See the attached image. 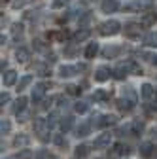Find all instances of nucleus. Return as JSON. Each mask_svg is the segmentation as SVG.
I'll use <instances>...</instances> for the list:
<instances>
[{
    "label": "nucleus",
    "mask_w": 157,
    "mask_h": 159,
    "mask_svg": "<svg viewBox=\"0 0 157 159\" xmlns=\"http://www.w3.org/2000/svg\"><path fill=\"white\" fill-rule=\"evenodd\" d=\"M10 101H11L10 93H8V91H2V95H0V104H2V106H6V104H8Z\"/></svg>",
    "instance_id": "41"
},
{
    "label": "nucleus",
    "mask_w": 157,
    "mask_h": 159,
    "mask_svg": "<svg viewBox=\"0 0 157 159\" xmlns=\"http://www.w3.org/2000/svg\"><path fill=\"white\" fill-rule=\"evenodd\" d=\"M51 84H36L34 89H32V95H30V101L34 104H40L44 101V95H46V89H49Z\"/></svg>",
    "instance_id": "3"
},
{
    "label": "nucleus",
    "mask_w": 157,
    "mask_h": 159,
    "mask_svg": "<svg viewBox=\"0 0 157 159\" xmlns=\"http://www.w3.org/2000/svg\"><path fill=\"white\" fill-rule=\"evenodd\" d=\"M15 82H17V72H15V70H6V72L2 74V84H4L6 87H11Z\"/></svg>",
    "instance_id": "15"
},
{
    "label": "nucleus",
    "mask_w": 157,
    "mask_h": 159,
    "mask_svg": "<svg viewBox=\"0 0 157 159\" xmlns=\"http://www.w3.org/2000/svg\"><path fill=\"white\" fill-rule=\"evenodd\" d=\"M51 102H53V98H49V101H44V104H42L40 108H42V110H47V108L51 106Z\"/></svg>",
    "instance_id": "46"
},
{
    "label": "nucleus",
    "mask_w": 157,
    "mask_h": 159,
    "mask_svg": "<svg viewBox=\"0 0 157 159\" xmlns=\"http://www.w3.org/2000/svg\"><path fill=\"white\" fill-rule=\"evenodd\" d=\"M51 140H53L57 146H65V144H66V140H65V136H63V134H53Z\"/></svg>",
    "instance_id": "39"
},
{
    "label": "nucleus",
    "mask_w": 157,
    "mask_h": 159,
    "mask_svg": "<svg viewBox=\"0 0 157 159\" xmlns=\"http://www.w3.org/2000/svg\"><path fill=\"white\" fill-rule=\"evenodd\" d=\"M151 63H153V65H157V55H153V59H151Z\"/></svg>",
    "instance_id": "48"
},
{
    "label": "nucleus",
    "mask_w": 157,
    "mask_h": 159,
    "mask_svg": "<svg viewBox=\"0 0 157 159\" xmlns=\"http://www.w3.org/2000/svg\"><path fill=\"white\" fill-rule=\"evenodd\" d=\"M140 95H142L144 101H151V98H153L157 93H155V87H153L151 84H142V87H140Z\"/></svg>",
    "instance_id": "12"
},
{
    "label": "nucleus",
    "mask_w": 157,
    "mask_h": 159,
    "mask_svg": "<svg viewBox=\"0 0 157 159\" xmlns=\"http://www.w3.org/2000/svg\"><path fill=\"white\" fill-rule=\"evenodd\" d=\"M91 123H80L76 129H74V136H78V138H85L87 134H91Z\"/></svg>",
    "instance_id": "13"
},
{
    "label": "nucleus",
    "mask_w": 157,
    "mask_h": 159,
    "mask_svg": "<svg viewBox=\"0 0 157 159\" xmlns=\"http://www.w3.org/2000/svg\"><path fill=\"white\" fill-rule=\"evenodd\" d=\"M127 74H129V72H127L125 65H123V63H119V65H117V66L114 68V74H112V76H114L115 80H123V78H125Z\"/></svg>",
    "instance_id": "30"
},
{
    "label": "nucleus",
    "mask_w": 157,
    "mask_h": 159,
    "mask_svg": "<svg viewBox=\"0 0 157 159\" xmlns=\"http://www.w3.org/2000/svg\"><path fill=\"white\" fill-rule=\"evenodd\" d=\"M142 44L148 46V48H157V32H148L142 38Z\"/></svg>",
    "instance_id": "21"
},
{
    "label": "nucleus",
    "mask_w": 157,
    "mask_h": 159,
    "mask_svg": "<svg viewBox=\"0 0 157 159\" xmlns=\"http://www.w3.org/2000/svg\"><path fill=\"white\" fill-rule=\"evenodd\" d=\"M127 153V146L123 142H115L108 148V157L110 159H115V157H119V155H125Z\"/></svg>",
    "instance_id": "6"
},
{
    "label": "nucleus",
    "mask_w": 157,
    "mask_h": 159,
    "mask_svg": "<svg viewBox=\"0 0 157 159\" xmlns=\"http://www.w3.org/2000/svg\"><path fill=\"white\" fill-rule=\"evenodd\" d=\"M11 32H13V36H21V34H23V25H21V23H13Z\"/></svg>",
    "instance_id": "40"
},
{
    "label": "nucleus",
    "mask_w": 157,
    "mask_h": 159,
    "mask_svg": "<svg viewBox=\"0 0 157 159\" xmlns=\"http://www.w3.org/2000/svg\"><path fill=\"white\" fill-rule=\"evenodd\" d=\"M110 142H112V134H110V133H102V134L95 140L93 146H95L96 150H104V148H110Z\"/></svg>",
    "instance_id": "8"
},
{
    "label": "nucleus",
    "mask_w": 157,
    "mask_h": 159,
    "mask_svg": "<svg viewBox=\"0 0 157 159\" xmlns=\"http://www.w3.org/2000/svg\"><path fill=\"white\" fill-rule=\"evenodd\" d=\"M146 8H148V4L142 2V0H134V2H129V4L123 6L125 11H142V10H146Z\"/></svg>",
    "instance_id": "14"
},
{
    "label": "nucleus",
    "mask_w": 157,
    "mask_h": 159,
    "mask_svg": "<svg viewBox=\"0 0 157 159\" xmlns=\"http://www.w3.org/2000/svg\"><path fill=\"white\" fill-rule=\"evenodd\" d=\"M89 34H91L89 29H82V30H78V32L72 34V42H74V44H80V42H83V40L89 38Z\"/></svg>",
    "instance_id": "19"
},
{
    "label": "nucleus",
    "mask_w": 157,
    "mask_h": 159,
    "mask_svg": "<svg viewBox=\"0 0 157 159\" xmlns=\"http://www.w3.org/2000/svg\"><path fill=\"white\" fill-rule=\"evenodd\" d=\"M123 65H125V68H127V72H129V74H142V68H140V65L136 63L134 59H129V61H125Z\"/></svg>",
    "instance_id": "18"
},
{
    "label": "nucleus",
    "mask_w": 157,
    "mask_h": 159,
    "mask_svg": "<svg viewBox=\"0 0 157 159\" xmlns=\"http://www.w3.org/2000/svg\"><path fill=\"white\" fill-rule=\"evenodd\" d=\"M134 106H136V101H132V98H127V97H121L119 101H117V108H119L121 112H131Z\"/></svg>",
    "instance_id": "11"
},
{
    "label": "nucleus",
    "mask_w": 157,
    "mask_h": 159,
    "mask_svg": "<svg viewBox=\"0 0 157 159\" xmlns=\"http://www.w3.org/2000/svg\"><path fill=\"white\" fill-rule=\"evenodd\" d=\"M96 121H93L91 125H95L96 129H104V127H110V125H115L117 123V117L115 116H93Z\"/></svg>",
    "instance_id": "4"
},
{
    "label": "nucleus",
    "mask_w": 157,
    "mask_h": 159,
    "mask_svg": "<svg viewBox=\"0 0 157 159\" xmlns=\"http://www.w3.org/2000/svg\"><path fill=\"white\" fill-rule=\"evenodd\" d=\"M68 4V0H53L51 2V8L53 10H61V8H65Z\"/></svg>",
    "instance_id": "38"
},
{
    "label": "nucleus",
    "mask_w": 157,
    "mask_h": 159,
    "mask_svg": "<svg viewBox=\"0 0 157 159\" xmlns=\"http://www.w3.org/2000/svg\"><path fill=\"white\" fill-rule=\"evenodd\" d=\"M142 23H134V21H131V23H127L125 25V34L129 36V38H136V40H140V32H142Z\"/></svg>",
    "instance_id": "5"
},
{
    "label": "nucleus",
    "mask_w": 157,
    "mask_h": 159,
    "mask_svg": "<svg viewBox=\"0 0 157 159\" xmlns=\"http://www.w3.org/2000/svg\"><path fill=\"white\" fill-rule=\"evenodd\" d=\"M25 4H27V0H15V2H13L11 6H13V8H23Z\"/></svg>",
    "instance_id": "43"
},
{
    "label": "nucleus",
    "mask_w": 157,
    "mask_h": 159,
    "mask_svg": "<svg viewBox=\"0 0 157 159\" xmlns=\"http://www.w3.org/2000/svg\"><path fill=\"white\" fill-rule=\"evenodd\" d=\"M155 152H157V146H153L151 142H142L140 148H138V153H140L142 159H150Z\"/></svg>",
    "instance_id": "7"
},
{
    "label": "nucleus",
    "mask_w": 157,
    "mask_h": 159,
    "mask_svg": "<svg viewBox=\"0 0 157 159\" xmlns=\"http://www.w3.org/2000/svg\"><path fill=\"white\" fill-rule=\"evenodd\" d=\"M36 70H38V76H42V78L51 76V70H49V66H46V65H38Z\"/></svg>",
    "instance_id": "33"
},
{
    "label": "nucleus",
    "mask_w": 157,
    "mask_h": 159,
    "mask_svg": "<svg viewBox=\"0 0 157 159\" xmlns=\"http://www.w3.org/2000/svg\"><path fill=\"white\" fill-rule=\"evenodd\" d=\"M87 155H89V146H85V144L76 146V150H74V157L76 159H85Z\"/></svg>",
    "instance_id": "25"
},
{
    "label": "nucleus",
    "mask_w": 157,
    "mask_h": 159,
    "mask_svg": "<svg viewBox=\"0 0 157 159\" xmlns=\"http://www.w3.org/2000/svg\"><path fill=\"white\" fill-rule=\"evenodd\" d=\"M76 74H80V70H78L76 65H63V66H59V76H61V78H72Z\"/></svg>",
    "instance_id": "9"
},
{
    "label": "nucleus",
    "mask_w": 157,
    "mask_h": 159,
    "mask_svg": "<svg viewBox=\"0 0 157 159\" xmlns=\"http://www.w3.org/2000/svg\"><path fill=\"white\" fill-rule=\"evenodd\" d=\"M101 8H102L104 13H114L117 8H119V2H117V0H102Z\"/></svg>",
    "instance_id": "16"
},
{
    "label": "nucleus",
    "mask_w": 157,
    "mask_h": 159,
    "mask_svg": "<svg viewBox=\"0 0 157 159\" xmlns=\"http://www.w3.org/2000/svg\"><path fill=\"white\" fill-rule=\"evenodd\" d=\"M36 159H47V153H46L44 150H40V152L36 153Z\"/></svg>",
    "instance_id": "45"
},
{
    "label": "nucleus",
    "mask_w": 157,
    "mask_h": 159,
    "mask_svg": "<svg viewBox=\"0 0 157 159\" xmlns=\"http://www.w3.org/2000/svg\"><path fill=\"white\" fill-rule=\"evenodd\" d=\"M27 102H29V101H27V98H25V97H19V98H17V101H15V106H13V112H15L17 116H19V114H23V112L27 110Z\"/></svg>",
    "instance_id": "24"
},
{
    "label": "nucleus",
    "mask_w": 157,
    "mask_h": 159,
    "mask_svg": "<svg viewBox=\"0 0 157 159\" xmlns=\"http://www.w3.org/2000/svg\"><path fill=\"white\" fill-rule=\"evenodd\" d=\"M99 32L102 36H115L117 32H121V23L117 21V19H108V21L101 23Z\"/></svg>",
    "instance_id": "2"
},
{
    "label": "nucleus",
    "mask_w": 157,
    "mask_h": 159,
    "mask_svg": "<svg viewBox=\"0 0 157 159\" xmlns=\"http://www.w3.org/2000/svg\"><path fill=\"white\" fill-rule=\"evenodd\" d=\"M96 53H99V44H96V42L87 44V48H85V59H95Z\"/></svg>",
    "instance_id": "26"
},
{
    "label": "nucleus",
    "mask_w": 157,
    "mask_h": 159,
    "mask_svg": "<svg viewBox=\"0 0 157 159\" xmlns=\"http://www.w3.org/2000/svg\"><path fill=\"white\" fill-rule=\"evenodd\" d=\"M108 97H110V93H108L106 89H96V91L91 95V98H93L95 102H104Z\"/></svg>",
    "instance_id": "23"
},
{
    "label": "nucleus",
    "mask_w": 157,
    "mask_h": 159,
    "mask_svg": "<svg viewBox=\"0 0 157 159\" xmlns=\"http://www.w3.org/2000/svg\"><path fill=\"white\" fill-rule=\"evenodd\" d=\"M66 91H68V95H80V93H82V89L78 87V85H68Z\"/></svg>",
    "instance_id": "42"
},
{
    "label": "nucleus",
    "mask_w": 157,
    "mask_h": 159,
    "mask_svg": "<svg viewBox=\"0 0 157 159\" xmlns=\"http://www.w3.org/2000/svg\"><path fill=\"white\" fill-rule=\"evenodd\" d=\"M125 159H129V157H125Z\"/></svg>",
    "instance_id": "52"
},
{
    "label": "nucleus",
    "mask_w": 157,
    "mask_h": 159,
    "mask_svg": "<svg viewBox=\"0 0 157 159\" xmlns=\"http://www.w3.org/2000/svg\"><path fill=\"white\" fill-rule=\"evenodd\" d=\"M155 93H157V87H155Z\"/></svg>",
    "instance_id": "51"
},
{
    "label": "nucleus",
    "mask_w": 157,
    "mask_h": 159,
    "mask_svg": "<svg viewBox=\"0 0 157 159\" xmlns=\"http://www.w3.org/2000/svg\"><path fill=\"white\" fill-rule=\"evenodd\" d=\"M144 133V121L142 119H134V121H131V134L132 136H140Z\"/></svg>",
    "instance_id": "17"
},
{
    "label": "nucleus",
    "mask_w": 157,
    "mask_h": 159,
    "mask_svg": "<svg viewBox=\"0 0 157 159\" xmlns=\"http://www.w3.org/2000/svg\"><path fill=\"white\" fill-rule=\"evenodd\" d=\"M6 42H8V38H6V36H4V34H2V36H0V44H2V46H4V44H6Z\"/></svg>",
    "instance_id": "47"
},
{
    "label": "nucleus",
    "mask_w": 157,
    "mask_h": 159,
    "mask_svg": "<svg viewBox=\"0 0 157 159\" xmlns=\"http://www.w3.org/2000/svg\"><path fill=\"white\" fill-rule=\"evenodd\" d=\"M30 84H32V76H30V74H25L21 80H19V84H17V91H19V93H21V91H25V89H27Z\"/></svg>",
    "instance_id": "28"
},
{
    "label": "nucleus",
    "mask_w": 157,
    "mask_h": 159,
    "mask_svg": "<svg viewBox=\"0 0 157 159\" xmlns=\"http://www.w3.org/2000/svg\"><path fill=\"white\" fill-rule=\"evenodd\" d=\"M29 142H30V138H29L27 134H23V133L17 134V136L13 138V146H15V148H23V150H25V146H27Z\"/></svg>",
    "instance_id": "22"
},
{
    "label": "nucleus",
    "mask_w": 157,
    "mask_h": 159,
    "mask_svg": "<svg viewBox=\"0 0 157 159\" xmlns=\"http://www.w3.org/2000/svg\"><path fill=\"white\" fill-rule=\"evenodd\" d=\"M34 133L38 134V138L40 140H44V142H47L49 140V123H47V119H44V117H36L34 119Z\"/></svg>",
    "instance_id": "1"
},
{
    "label": "nucleus",
    "mask_w": 157,
    "mask_h": 159,
    "mask_svg": "<svg viewBox=\"0 0 157 159\" xmlns=\"http://www.w3.org/2000/svg\"><path fill=\"white\" fill-rule=\"evenodd\" d=\"M10 131H11V123L8 119H2V121H0V134H8Z\"/></svg>",
    "instance_id": "35"
},
{
    "label": "nucleus",
    "mask_w": 157,
    "mask_h": 159,
    "mask_svg": "<svg viewBox=\"0 0 157 159\" xmlns=\"http://www.w3.org/2000/svg\"><path fill=\"white\" fill-rule=\"evenodd\" d=\"M8 2H10V0H2V4H8Z\"/></svg>",
    "instance_id": "49"
},
{
    "label": "nucleus",
    "mask_w": 157,
    "mask_h": 159,
    "mask_svg": "<svg viewBox=\"0 0 157 159\" xmlns=\"http://www.w3.org/2000/svg\"><path fill=\"white\" fill-rule=\"evenodd\" d=\"M112 74H114V70H110V66H99L95 70V80L96 82H106V80H110Z\"/></svg>",
    "instance_id": "10"
},
{
    "label": "nucleus",
    "mask_w": 157,
    "mask_h": 159,
    "mask_svg": "<svg viewBox=\"0 0 157 159\" xmlns=\"http://www.w3.org/2000/svg\"><path fill=\"white\" fill-rule=\"evenodd\" d=\"M157 21V15L155 13H144V17H142V25L146 27V25H153Z\"/></svg>",
    "instance_id": "32"
},
{
    "label": "nucleus",
    "mask_w": 157,
    "mask_h": 159,
    "mask_svg": "<svg viewBox=\"0 0 157 159\" xmlns=\"http://www.w3.org/2000/svg\"><path fill=\"white\" fill-rule=\"evenodd\" d=\"M51 36H53L55 40H59V42H63V40H66V38H68V30H65V29H63V30H59V32H55V34H51Z\"/></svg>",
    "instance_id": "37"
},
{
    "label": "nucleus",
    "mask_w": 157,
    "mask_h": 159,
    "mask_svg": "<svg viewBox=\"0 0 157 159\" xmlns=\"http://www.w3.org/2000/svg\"><path fill=\"white\" fill-rule=\"evenodd\" d=\"M119 51H121V48L108 46V48H104V49H102V55H104L106 59H114V57H117V55H119Z\"/></svg>",
    "instance_id": "29"
},
{
    "label": "nucleus",
    "mask_w": 157,
    "mask_h": 159,
    "mask_svg": "<svg viewBox=\"0 0 157 159\" xmlns=\"http://www.w3.org/2000/svg\"><path fill=\"white\" fill-rule=\"evenodd\" d=\"M15 159H34V153H32V150H21V152H19L17 153V157Z\"/></svg>",
    "instance_id": "36"
},
{
    "label": "nucleus",
    "mask_w": 157,
    "mask_h": 159,
    "mask_svg": "<svg viewBox=\"0 0 157 159\" xmlns=\"http://www.w3.org/2000/svg\"><path fill=\"white\" fill-rule=\"evenodd\" d=\"M72 125H74V117H72V116L63 117V119H61V123H59V127H61L63 133H68V131L72 129Z\"/></svg>",
    "instance_id": "27"
},
{
    "label": "nucleus",
    "mask_w": 157,
    "mask_h": 159,
    "mask_svg": "<svg viewBox=\"0 0 157 159\" xmlns=\"http://www.w3.org/2000/svg\"><path fill=\"white\" fill-rule=\"evenodd\" d=\"M61 116H59V112H51L49 114V117H47V123H49V127H53V125H57V123H61V119H59Z\"/></svg>",
    "instance_id": "34"
},
{
    "label": "nucleus",
    "mask_w": 157,
    "mask_h": 159,
    "mask_svg": "<svg viewBox=\"0 0 157 159\" xmlns=\"http://www.w3.org/2000/svg\"><path fill=\"white\" fill-rule=\"evenodd\" d=\"M74 112H76V114H85V112H89V104H87L85 101H78V102L74 104Z\"/></svg>",
    "instance_id": "31"
},
{
    "label": "nucleus",
    "mask_w": 157,
    "mask_h": 159,
    "mask_svg": "<svg viewBox=\"0 0 157 159\" xmlns=\"http://www.w3.org/2000/svg\"><path fill=\"white\" fill-rule=\"evenodd\" d=\"M15 59H17V63H27L29 59H30V51L27 48H19L15 51Z\"/></svg>",
    "instance_id": "20"
},
{
    "label": "nucleus",
    "mask_w": 157,
    "mask_h": 159,
    "mask_svg": "<svg viewBox=\"0 0 157 159\" xmlns=\"http://www.w3.org/2000/svg\"><path fill=\"white\" fill-rule=\"evenodd\" d=\"M17 117H19V121H27V119H29V112H27V110H25V112H23V114H19V116H17Z\"/></svg>",
    "instance_id": "44"
},
{
    "label": "nucleus",
    "mask_w": 157,
    "mask_h": 159,
    "mask_svg": "<svg viewBox=\"0 0 157 159\" xmlns=\"http://www.w3.org/2000/svg\"><path fill=\"white\" fill-rule=\"evenodd\" d=\"M6 159H11V157H6Z\"/></svg>",
    "instance_id": "50"
}]
</instances>
